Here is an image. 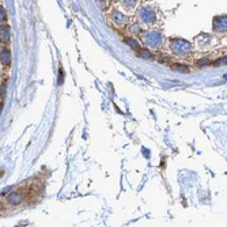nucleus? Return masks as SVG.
Masks as SVG:
<instances>
[{"mask_svg": "<svg viewBox=\"0 0 227 227\" xmlns=\"http://www.w3.org/2000/svg\"><path fill=\"white\" fill-rule=\"evenodd\" d=\"M216 30H227V16H218L215 19Z\"/></svg>", "mask_w": 227, "mask_h": 227, "instance_id": "obj_1", "label": "nucleus"}, {"mask_svg": "<svg viewBox=\"0 0 227 227\" xmlns=\"http://www.w3.org/2000/svg\"><path fill=\"white\" fill-rule=\"evenodd\" d=\"M174 68H176V70H181L182 72H188V71H189L188 68H186V67H181V65H176Z\"/></svg>", "mask_w": 227, "mask_h": 227, "instance_id": "obj_2", "label": "nucleus"}, {"mask_svg": "<svg viewBox=\"0 0 227 227\" xmlns=\"http://www.w3.org/2000/svg\"><path fill=\"white\" fill-rule=\"evenodd\" d=\"M218 64H227V57H224V59H219L218 60Z\"/></svg>", "mask_w": 227, "mask_h": 227, "instance_id": "obj_3", "label": "nucleus"}, {"mask_svg": "<svg viewBox=\"0 0 227 227\" xmlns=\"http://www.w3.org/2000/svg\"><path fill=\"white\" fill-rule=\"evenodd\" d=\"M205 64H208V63H207V60H201V63H200V65H205Z\"/></svg>", "mask_w": 227, "mask_h": 227, "instance_id": "obj_4", "label": "nucleus"}]
</instances>
